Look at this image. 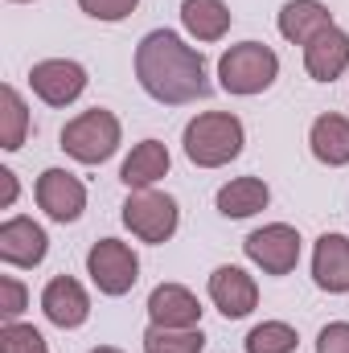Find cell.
<instances>
[{
	"instance_id": "cell-19",
	"label": "cell",
	"mask_w": 349,
	"mask_h": 353,
	"mask_svg": "<svg viewBox=\"0 0 349 353\" xmlns=\"http://www.w3.org/2000/svg\"><path fill=\"white\" fill-rule=\"evenodd\" d=\"M230 4L226 0H181V25L193 41H222L230 33Z\"/></svg>"
},
{
	"instance_id": "cell-5",
	"label": "cell",
	"mask_w": 349,
	"mask_h": 353,
	"mask_svg": "<svg viewBox=\"0 0 349 353\" xmlns=\"http://www.w3.org/2000/svg\"><path fill=\"white\" fill-rule=\"evenodd\" d=\"M119 218L140 243L161 247L181 226V205H177L173 193H161V189H128V201H123Z\"/></svg>"
},
{
	"instance_id": "cell-17",
	"label": "cell",
	"mask_w": 349,
	"mask_h": 353,
	"mask_svg": "<svg viewBox=\"0 0 349 353\" xmlns=\"http://www.w3.org/2000/svg\"><path fill=\"white\" fill-rule=\"evenodd\" d=\"M308 148L321 165L329 169H346L349 165V119L337 115V111H325L312 119L308 128Z\"/></svg>"
},
{
	"instance_id": "cell-27",
	"label": "cell",
	"mask_w": 349,
	"mask_h": 353,
	"mask_svg": "<svg viewBox=\"0 0 349 353\" xmlns=\"http://www.w3.org/2000/svg\"><path fill=\"white\" fill-rule=\"evenodd\" d=\"M317 353H349V321H333L317 333Z\"/></svg>"
},
{
	"instance_id": "cell-30",
	"label": "cell",
	"mask_w": 349,
	"mask_h": 353,
	"mask_svg": "<svg viewBox=\"0 0 349 353\" xmlns=\"http://www.w3.org/2000/svg\"><path fill=\"white\" fill-rule=\"evenodd\" d=\"M12 4H29V0H12Z\"/></svg>"
},
{
	"instance_id": "cell-29",
	"label": "cell",
	"mask_w": 349,
	"mask_h": 353,
	"mask_svg": "<svg viewBox=\"0 0 349 353\" xmlns=\"http://www.w3.org/2000/svg\"><path fill=\"white\" fill-rule=\"evenodd\" d=\"M90 353H123V350H115V345H99V350H90Z\"/></svg>"
},
{
	"instance_id": "cell-3",
	"label": "cell",
	"mask_w": 349,
	"mask_h": 353,
	"mask_svg": "<svg viewBox=\"0 0 349 353\" xmlns=\"http://www.w3.org/2000/svg\"><path fill=\"white\" fill-rule=\"evenodd\" d=\"M123 144V123L115 111L107 107H90L79 111L66 128H62V152L79 165H103L119 152Z\"/></svg>"
},
{
	"instance_id": "cell-21",
	"label": "cell",
	"mask_w": 349,
	"mask_h": 353,
	"mask_svg": "<svg viewBox=\"0 0 349 353\" xmlns=\"http://www.w3.org/2000/svg\"><path fill=\"white\" fill-rule=\"evenodd\" d=\"M29 136V107L21 99V90L12 83L0 87V148L4 152H17Z\"/></svg>"
},
{
	"instance_id": "cell-26",
	"label": "cell",
	"mask_w": 349,
	"mask_h": 353,
	"mask_svg": "<svg viewBox=\"0 0 349 353\" xmlns=\"http://www.w3.org/2000/svg\"><path fill=\"white\" fill-rule=\"evenodd\" d=\"M136 4L140 0H79V8L94 17V21H107V25H115V21H128L132 12H136Z\"/></svg>"
},
{
	"instance_id": "cell-13",
	"label": "cell",
	"mask_w": 349,
	"mask_h": 353,
	"mask_svg": "<svg viewBox=\"0 0 349 353\" xmlns=\"http://www.w3.org/2000/svg\"><path fill=\"white\" fill-rule=\"evenodd\" d=\"M201 300L185 283H157L148 292V321L161 329H201Z\"/></svg>"
},
{
	"instance_id": "cell-28",
	"label": "cell",
	"mask_w": 349,
	"mask_h": 353,
	"mask_svg": "<svg viewBox=\"0 0 349 353\" xmlns=\"http://www.w3.org/2000/svg\"><path fill=\"white\" fill-rule=\"evenodd\" d=\"M17 193H21V185H17V173H12V169H0V210H12Z\"/></svg>"
},
{
	"instance_id": "cell-23",
	"label": "cell",
	"mask_w": 349,
	"mask_h": 353,
	"mask_svg": "<svg viewBox=\"0 0 349 353\" xmlns=\"http://www.w3.org/2000/svg\"><path fill=\"white\" fill-rule=\"evenodd\" d=\"M201 350H206V333L201 329L148 325V333H144V353H201Z\"/></svg>"
},
{
	"instance_id": "cell-6",
	"label": "cell",
	"mask_w": 349,
	"mask_h": 353,
	"mask_svg": "<svg viewBox=\"0 0 349 353\" xmlns=\"http://www.w3.org/2000/svg\"><path fill=\"white\" fill-rule=\"evenodd\" d=\"M87 275L103 296H128L140 279V255L119 239H99L87 251Z\"/></svg>"
},
{
	"instance_id": "cell-12",
	"label": "cell",
	"mask_w": 349,
	"mask_h": 353,
	"mask_svg": "<svg viewBox=\"0 0 349 353\" xmlns=\"http://www.w3.org/2000/svg\"><path fill=\"white\" fill-rule=\"evenodd\" d=\"M41 312L58 329H83L90 321V296L74 275H54L41 288Z\"/></svg>"
},
{
	"instance_id": "cell-16",
	"label": "cell",
	"mask_w": 349,
	"mask_h": 353,
	"mask_svg": "<svg viewBox=\"0 0 349 353\" xmlns=\"http://www.w3.org/2000/svg\"><path fill=\"white\" fill-rule=\"evenodd\" d=\"M279 37L283 41H292V46H308L317 33H325L329 25H337L333 21V12H329V4H321V0H288L283 8H279Z\"/></svg>"
},
{
	"instance_id": "cell-24",
	"label": "cell",
	"mask_w": 349,
	"mask_h": 353,
	"mask_svg": "<svg viewBox=\"0 0 349 353\" xmlns=\"http://www.w3.org/2000/svg\"><path fill=\"white\" fill-rule=\"evenodd\" d=\"M0 353H50V345L41 329L12 321V325H0Z\"/></svg>"
},
{
	"instance_id": "cell-25",
	"label": "cell",
	"mask_w": 349,
	"mask_h": 353,
	"mask_svg": "<svg viewBox=\"0 0 349 353\" xmlns=\"http://www.w3.org/2000/svg\"><path fill=\"white\" fill-rule=\"evenodd\" d=\"M25 308H29V288L17 275H0V321L12 325V321H21Z\"/></svg>"
},
{
	"instance_id": "cell-9",
	"label": "cell",
	"mask_w": 349,
	"mask_h": 353,
	"mask_svg": "<svg viewBox=\"0 0 349 353\" xmlns=\"http://www.w3.org/2000/svg\"><path fill=\"white\" fill-rule=\"evenodd\" d=\"M33 197L46 210V218H54L62 226L79 222L83 210H87V185L70 169H46V173L37 176V185H33Z\"/></svg>"
},
{
	"instance_id": "cell-15",
	"label": "cell",
	"mask_w": 349,
	"mask_h": 353,
	"mask_svg": "<svg viewBox=\"0 0 349 353\" xmlns=\"http://www.w3.org/2000/svg\"><path fill=\"white\" fill-rule=\"evenodd\" d=\"M312 283L329 296L349 292V239L346 234H321L312 247Z\"/></svg>"
},
{
	"instance_id": "cell-11",
	"label": "cell",
	"mask_w": 349,
	"mask_h": 353,
	"mask_svg": "<svg viewBox=\"0 0 349 353\" xmlns=\"http://www.w3.org/2000/svg\"><path fill=\"white\" fill-rule=\"evenodd\" d=\"M50 255V234L41 222L17 214L0 222V263L4 267H37Z\"/></svg>"
},
{
	"instance_id": "cell-2",
	"label": "cell",
	"mask_w": 349,
	"mask_h": 353,
	"mask_svg": "<svg viewBox=\"0 0 349 353\" xmlns=\"http://www.w3.org/2000/svg\"><path fill=\"white\" fill-rule=\"evenodd\" d=\"M181 144H185L189 165H197V169H222V165H230L243 152L247 128L230 111H201V115H193L185 123Z\"/></svg>"
},
{
	"instance_id": "cell-7",
	"label": "cell",
	"mask_w": 349,
	"mask_h": 353,
	"mask_svg": "<svg viewBox=\"0 0 349 353\" xmlns=\"http://www.w3.org/2000/svg\"><path fill=\"white\" fill-rule=\"evenodd\" d=\"M300 230L288 222H267L243 239V255L259 267L263 275H292L300 263Z\"/></svg>"
},
{
	"instance_id": "cell-1",
	"label": "cell",
	"mask_w": 349,
	"mask_h": 353,
	"mask_svg": "<svg viewBox=\"0 0 349 353\" xmlns=\"http://www.w3.org/2000/svg\"><path fill=\"white\" fill-rule=\"evenodd\" d=\"M136 83L144 87L148 99H157L165 107L197 103L214 90L201 50H193L173 29H152V33L140 37V46H136Z\"/></svg>"
},
{
	"instance_id": "cell-4",
	"label": "cell",
	"mask_w": 349,
	"mask_h": 353,
	"mask_svg": "<svg viewBox=\"0 0 349 353\" xmlns=\"http://www.w3.org/2000/svg\"><path fill=\"white\" fill-rule=\"evenodd\" d=\"M275 79H279V54L263 41H239L218 58V87L226 94L251 99L263 94Z\"/></svg>"
},
{
	"instance_id": "cell-10",
	"label": "cell",
	"mask_w": 349,
	"mask_h": 353,
	"mask_svg": "<svg viewBox=\"0 0 349 353\" xmlns=\"http://www.w3.org/2000/svg\"><path fill=\"white\" fill-rule=\"evenodd\" d=\"M210 300L226 321H243V316H251L259 308V283L243 267L222 263L210 271Z\"/></svg>"
},
{
	"instance_id": "cell-20",
	"label": "cell",
	"mask_w": 349,
	"mask_h": 353,
	"mask_svg": "<svg viewBox=\"0 0 349 353\" xmlns=\"http://www.w3.org/2000/svg\"><path fill=\"white\" fill-rule=\"evenodd\" d=\"M267 201H271V189L263 176H235L214 197L222 218H255L259 210H267Z\"/></svg>"
},
{
	"instance_id": "cell-18",
	"label": "cell",
	"mask_w": 349,
	"mask_h": 353,
	"mask_svg": "<svg viewBox=\"0 0 349 353\" xmlns=\"http://www.w3.org/2000/svg\"><path fill=\"white\" fill-rule=\"evenodd\" d=\"M169 165H173V157L161 140H140L128 152V161L119 165V181L128 189H152L161 176H169Z\"/></svg>"
},
{
	"instance_id": "cell-14",
	"label": "cell",
	"mask_w": 349,
	"mask_h": 353,
	"mask_svg": "<svg viewBox=\"0 0 349 353\" xmlns=\"http://www.w3.org/2000/svg\"><path fill=\"white\" fill-rule=\"evenodd\" d=\"M304 70L312 83H337L349 70V33L341 25H329L304 46Z\"/></svg>"
},
{
	"instance_id": "cell-8",
	"label": "cell",
	"mask_w": 349,
	"mask_h": 353,
	"mask_svg": "<svg viewBox=\"0 0 349 353\" xmlns=\"http://www.w3.org/2000/svg\"><path fill=\"white\" fill-rule=\"evenodd\" d=\"M87 66L74 62V58H46L29 70V87L33 94L46 103V107H70L83 99L87 90Z\"/></svg>"
},
{
	"instance_id": "cell-22",
	"label": "cell",
	"mask_w": 349,
	"mask_h": 353,
	"mask_svg": "<svg viewBox=\"0 0 349 353\" xmlns=\"http://www.w3.org/2000/svg\"><path fill=\"white\" fill-rule=\"evenodd\" d=\"M296 345H300V333L288 321H263L243 341L247 353H296Z\"/></svg>"
}]
</instances>
